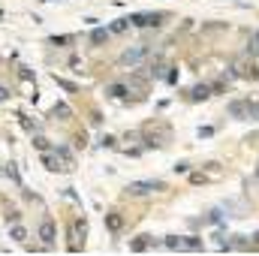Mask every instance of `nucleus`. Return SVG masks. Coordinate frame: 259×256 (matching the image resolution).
Listing matches in <instances>:
<instances>
[{"label": "nucleus", "instance_id": "f03ea898", "mask_svg": "<svg viewBox=\"0 0 259 256\" xmlns=\"http://www.w3.org/2000/svg\"><path fill=\"white\" fill-rule=\"evenodd\" d=\"M163 18H169L166 12H145V15H130L133 27H160Z\"/></svg>", "mask_w": 259, "mask_h": 256}, {"label": "nucleus", "instance_id": "7ed1b4c3", "mask_svg": "<svg viewBox=\"0 0 259 256\" xmlns=\"http://www.w3.org/2000/svg\"><path fill=\"white\" fill-rule=\"evenodd\" d=\"M148 58V46H136V49H127L124 55H121V64L124 66H136V64H142Z\"/></svg>", "mask_w": 259, "mask_h": 256}, {"label": "nucleus", "instance_id": "423d86ee", "mask_svg": "<svg viewBox=\"0 0 259 256\" xmlns=\"http://www.w3.org/2000/svg\"><path fill=\"white\" fill-rule=\"evenodd\" d=\"M208 97H211V84H196L193 91L187 94V100H190V103H199V100H208Z\"/></svg>", "mask_w": 259, "mask_h": 256}, {"label": "nucleus", "instance_id": "f8f14e48", "mask_svg": "<svg viewBox=\"0 0 259 256\" xmlns=\"http://www.w3.org/2000/svg\"><path fill=\"white\" fill-rule=\"evenodd\" d=\"M9 235H12L15 241H24V238H27V229H24V226H12V229H9Z\"/></svg>", "mask_w": 259, "mask_h": 256}, {"label": "nucleus", "instance_id": "39448f33", "mask_svg": "<svg viewBox=\"0 0 259 256\" xmlns=\"http://www.w3.org/2000/svg\"><path fill=\"white\" fill-rule=\"evenodd\" d=\"M39 238H42V244H46V247H52V244H55L58 229H55V223H52V220H42V223H39Z\"/></svg>", "mask_w": 259, "mask_h": 256}, {"label": "nucleus", "instance_id": "f257e3e1", "mask_svg": "<svg viewBox=\"0 0 259 256\" xmlns=\"http://www.w3.org/2000/svg\"><path fill=\"white\" fill-rule=\"evenodd\" d=\"M169 190V184L166 181H133V184H127V196L130 199H145V196H154V193H163Z\"/></svg>", "mask_w": 259, "mask_h": 256}, {"label": "nucleus", "instance_id": "0eeeda50", "mask_svg": "<svg viewBox=\"0 0 259 256\" xmlns=\"http://www.w3.org/2000/svg\"><path fill=\"white\" fill-rule=\"evenodd\" d=\"M75 42H78V36H52V39H49L52 49H72Z\"/></svg>", "mask_w": 259, "mask_h": 256}, {"label": "nucleus", "instance_id": "4468645a", "mask_svg": "<svg viewBox=\"0 0 259 256\" xmlns=\"http://www.w3.org/2000/svg\"><path fill=\"white\" fill-rule=\"evenodd\" d=\"M253 46H259V30H256V36H253Z\"/></svg>", "mask_w": 259, "mask_h": 256}, {"label": "nucleus", "instance_id": "1a4fd4ad", "mask_svg": "<svg viewBox=\"0 0 259 256\" xmlns=\"http://www.w3.org/2000/svg\"><path fill=\"white\" fill-rule=\"evenodd\" d=\"M106 226H109L112 232H121V226H124V217H121L118 211H112V214H106Z\"/></svg>", "mask_w": 259, "mask_h": 256}, {"label": "nucleus", "instance_id": "6e6552de", "mask_svg": "<svg viewBox=\"0 0 259 256\" xmlns=\"http://www.w3.org/2000/svg\"><path fill=\"white\" fill-rule=\"evenodd\" d=\"M109 36H112V33H109V27H97V30L91 33V46H94V49H100L103 42H109Z\"/></svg>", "mask_w": 259, "mask_h": 256}, {"label": "nucleus", "instance_id": "ddd939ff", "mask_svg": "<svg viewBox=\"0 0 259 256\" xmlns=\"http://www.w3.org/2000/svg\"><path fill=\"white\" fill-rule=\"evenodd\" d=\"M6 97H9V91H6V88H0V100H6Z\"/></svg>", "mask_w": 259, "mask_h": 256}, {"label": "nucleus", "instance_id": "20e7f679", "mask_svg": "<svg viewBox=\"0 0 259 256\" xmlns=\"http://www.w3.org/2000/svg\"><path fill=\"white\" fill-rule=\"evenodd\" d=\"M130 94V84H124V81H112V84H106V97H112V100H127Z\"/></svg>", "mask_w": 259, "mask_h": 256}, {"label": "nucleus", "instance_id": "9d476101", "mask_svg": "<svg viewBox=\"0 0 259 256\" xmlns=\"http://www.w3.org/2000/svg\"><path fill=\"white\" fill-rule=\"evenodd\" d=\"M130 27H133L130 18H118L115 24H109V33H124V30H130Z\"/></svg>", "mask_w": 259, "mask_h": 256}, {"label": "nucleus", "instance_id": "9b49d317", "mask_svg": "<svg viewBox=\"0 0 259 256\" xmlns=\"http://www.w3.org/2000/svg\"><path fill=\"white\" fill-rule=\"evenodd\" d=\"M58 115H61V121H69V118H72V109H69L66 103H58V106H55V118H58Z\"/></svg>", "mask_w": 259, "mask_h": 256}]
</instances>
